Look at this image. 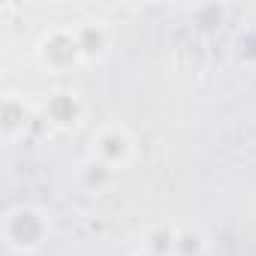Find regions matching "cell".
Wrapping results in <instances>:
<instances>
[{
  "label": "cell",
  "instance_id": "obj_1",
  "mask_svg": "<svg viewBox=\"0 0 256 256\" xmlns=\"http://www.w3.org/2000/svg\"><path fill=\"white\" fill-rule=\"evenodd\" d=\"M94 145H96V154H100L102 163H114L118 157L130 154V139H126V133H120V130L100 133V139H94Z\"/></svg>",
  "mask_w": 256,
  "mask_h": 256
}]
</instances>
